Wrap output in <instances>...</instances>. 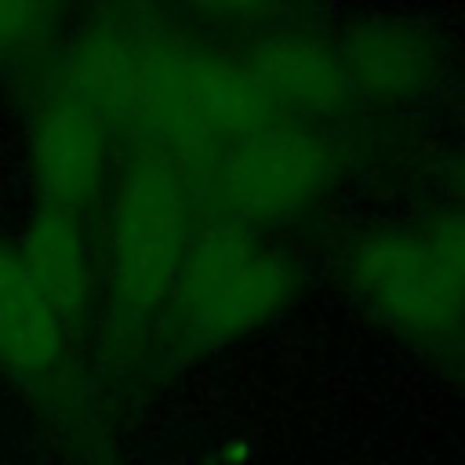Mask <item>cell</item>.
Listing matches in <instances>:
<instances>
[{
	"mask_svg": "<svg viewBox=\"0 0 465 465\" xmlns=\"http://www.w3.org/2000/svg\"><path fill=\"white\" fill-rule=\"evenodd\" d=\"M349 283L363 305L418 345L465 341V280L425 225H385L349 251Z\"/></svg>",
	"mask_w": 465,
	"mask_h": 465,
	"instance_id": "obj_1",
	"label": "cell"
},
{
	"mask_svg": "<svg viewBox=\"0 0 465 465\" xmlns=\"http://www.w3.org/2000/svg\"><path fill=\"white\" fill-rule=\"evenodd\" d=\"M189 251V207L174 171L142 160L120 182L113 207V280L131 316L174 302Z\"/></svg>",
	"mask_w": 465,
	"mask_h": 465,
	"instance_id": "obj_2",
	"label": "cell"
},
{
	"mask_svg": "<svg viewBox=\"0 0 465 465\" xmlns=\"http://www.w3.org/2000/svg\"><path fill=\"white\" fill-rule=\"evenodd\" d=\"M291 294V265L243 225H214L189 240L174 302L200 334H240L265 323Z\"/></svg>",
	"mask_w": 465,
	"mask_h": 465,
	"instance_id": "obj_3",
	"label": "cell"
},
{
	"mask_svg": "<svg viewBox=\"0 0 465 465\" xmlns=\"http://www.w3.org/2000/svg\"><path fill=\"white\" fill-rule=\"evenodd\" d=\"M331 174V149L305 124L272 120L229 145L218 185L236 225L280 222L302 211Z\"/></svg>",
	"mask_w": 465,
	"mask_h": 465,
	"instance_id": "obj_4",
	"label": "cell"
},
{
	"mask_svg": "<svg viewBox=\"0 0 465 465\" xmlns=\"http://www.w3.org/2000/svg\"><path fill=\"white\" fill-rule=\"evenodd\" d=\"M352 94H367L385 105H418L432 98L447 73V44L403 18H374L349 33L338 47Z\"/></svg>",
	"mask_w": 465,
	"mask_h": 465,
	"instance_id": "obj_5",
	"label": "cell"
},
{
	"mask_svg": "<svg viewBox=\"0 0 465 465\" xmlns=\"http://www.w3.org/2000/svg\"><path fill=\"white\" fill-rule=\"evenodd\" d=\"M29 163L44 207L76 214L94 196L105 171L102 116L76 94L47 102L33 120Z\"/></svg>",
	"mask_w": 465,
	"mask_h": 465,
	"instance_id": "obj_6",
	"label": "cell"
},
{
	"mask_svg": "<svg viewBox=\"0 0 465 465\" xmlns=\"http://www.w3.org/2000/svg\"><path fill=\"white\" fill-rule=\"evenodd\" d=\"M247 73L258 80L272 109L291 113L294 124L327 120L352 98L338 47L305 33H276L258 40L247 54Z\"/></svg>",
	"mask_w": 465,
	"mask_h": 465,
	"instance_id": "obj_7",
	"label": "cell"
},
{
	"mask_svg": "<svg viewBox=\"0 0 465 465\" xmlns=\"http://www.w3.org/2000/svg\"><path fill=\"white\" fill-rule=\"evenodd\" d=\"M62 352V316L51 309L18 251L0 243V363L44 374Z\"/></svg>",
	"mask_w": 465,
	"mask_h": 465,
	"instance_id": "obj_8",
	"label": "cell"
},
{
	"mask_svg": "<svg viewBox=\"0 0 465 465\" xmlns=\"http://www.w3.org/2000/svg\"><path fill=\"white\" fill-rule=\"evenodd\" d=\"M18 254L58 316H73L84 305L91 265H87V243L76 214L40 207Z\"/></svg>",
	"mask_w": 465,
	"mask_h": 465,
	"instance_id": "obj_9",
	"label": "cell"
},
{
	"mask_svg": "<svg viewBox=\"0 0 465 465\" xmlns=\"http://www.w3.org/2000/svg\"><path fill=\"white\" fill-rule=\"evenodd\" d=\"M447 182H450V203L432 222H425V229L432 232V240L443 247V254L450 258V265L465 280V124H461V134H458L454 153H450Z\"/></svg>",
	"mask_w": 465,
	"mask_h": 465,
	"instance_id": "obj_10",
	"label": "cell"
},
{
	"mask_svg": "<svg viewBox=\"0 0 465 465\" xmlns=\"http://www.w3.org/2000/svg\"><path fill=\"white\" fill-rule=\"evenodd\" d=\"M36 15L40 7H0V44H7L11 36H25V29L33 33Z\"/></svg>",
	"mask_w": 465,
	"mask_h": 465,
	"instance_id": "obj_11",
	"label": "cell"
}]
</instances>
